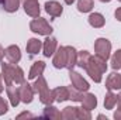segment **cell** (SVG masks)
I'll use <instances>...</instances> for the list:
<instances>
[{
  "mask_svg": "<svg viewBox=\"0 0 121 120\" xmlns=\"http://www.w3.org/2000/svg\"><path fill=\"white\" fill-rule=\"evenodd\" d=\"M1 76L4 79L6 85H11V83H23L24 82V71L16 65V64H1Z\"/></svg>",
  "mask_w": 121,
  "mask_h": 120,
  "instance_id": "1",
  "label": "cell"
},
{
  "mask_svg": "<svg viewBox=\"0 0 121 120\" xmlns=\"http://www.w3.org/2000/svg\"><path fill=\"white\" fill-rule=\"evenodd\" d=\"M83 69L89 74V76H90L94 82L99 83L103 79V74L107 71V64H106V61L101 60L100 57H97V55L93 57L91 55L90 60L87 61V64H86V66Z\"/></svg>",
  "mask_w": 121,
  "mask_h": 120,
  "instance_id": "2",
  "label": "cell"
},
{
  "mask_svg": "<svg viewBox=\"0 0 121 120\" xmlns=\"http://www.w3.org/2000/svg\"><path fill=\"white\" fill-rule=\"evenodd\" d=\"M32 88H34V92H37V93L39 95V100H41V103H44L45 106H47V105H52V102L55 100V97H54V92L48 88L47 81H45V78H44L42 75L37 78V81L34 82Z\"/></svg>",
  "mask_w": 121,
  "mask_h": 120,
  "instance_id": "3",
  "label": "cell"
},
{
  "mask_svg": "<svg viewBox=\"0 0 121 120\" xmlns=\"http://www.w3.org/2000/svg\"><path fill=\"white\" fill-rule=\"evenodd\" d=\"M30 30L38 35H51L52 27L48 24V21L42 17H35L30 23Z\"/></svg>",
  "mask_w": 121,
  "mask_h": 120,
  "instance_id": "4",
  "label": "cell"
},
{
  "mask_svg": "<svg viewBox=\"0 0 121 120\" xmlns=\"http://www.w3.org/2000/svg\"><path fill=\"white\" fill-rule=\"evenodd\" d=\"M94 52L101 60L107 61L110 58V52H111V42L107 38H97L94 41Z\"/></svg>",
  "mask_w": 121,
  "mask_h": 120,
  "instance_id": "5",
  "label": "cell"
},
{
  "mask_svg": "<svg viewBox=\"0 0 121 120\" xmlns=\"http://www.w3.org/2000/svg\"><path fill=\"white\" fill-rule=\"evenodd\" d=\"M69 79H70V82H72V86H73L75 89L80 90V92H87L89 88H90L89 82H87L79 72H76V71H73V69H69Z\"/></svg>",
  "mask_w": 121,
  "mask_h": 120,
  "instance_id": "6",
  "label": "cell"
},
{
  "mask_svg": "<svg viewBox=\"0 0 121 120\" xmlns=\"http://www.w3.org/2000/svg\"><path fill=\"white\" fill-rule=\"evenodd\" d=\"M52 64L58 69H62V68H66L68 66V50H66V47H59L55 51Z\"/></svg>",
  "mask_w": 121,
  "mask_h": 120,
  "instance_id": "7",
  "label": "cell"
},
{
  "mask_svg": "<svg viewBox=\"0 0 121 120\" xmlns=\"http://www.w3.org/2000/svg\"><path fill=\"white\" fill-rule=\"evenodd\" d=\"M23 7H24V11L30 16V17H39V3L38 0H23Z\"/></svg>",
  "mask_w": 121,
  "mask_h": 120,
  "instance_id": "8",
  "label": "cell"
},
{
  "mask_svg": "<svg viewBox=\"0 0 121 120\" xmlns=\"http://www.w3.org/2000/svg\"><path fill=\"white\" fill-rule=\"evenodd\" d=\"M6 90H7V96H9V100H10L11 106L13 107L18 106V103L21 102V99H20V86H16L14 83L6 85Z\"/></svg>",
  "mask_w": 121,
  "mask_h": 120,
  "instance_id": "9",
  "label": "cell"
},
{
  "mask_svg": "<svg viewBox=\"0 0 121 120\" xmlns=\"http://www.w3.org/2000/svg\"><path fill=\"white\" fill-rule=\"evenodd\" d=\"M20 99L24 103H31L34 99V88H32V85H30L26 81L20 86Z\"/></svg>",
  "mask_w": 121,
  "mask_h": 120,
  "instance_id": "10",
  "label": "cell"
},
{
  "mask_svg": "<svg viewBox=\"0 0 121 120\" xmlns=\"http://www.w3.org/2000/svg\"><path fill=\"white\" fill-rule=\"evenodd\" d=\"M56 47H58V41L55 37H51V35H47L44 44H42V50H44V55L45 57H51L55 54L56 51Z\"/></svg>",
  "mask_w": 121,
  "mask_h": 120,
  "instance_id": "11",
  "label": "cell"
},
{
  "mask_svg": "<svg viewBox=\"0 0 121 120\" xmlns=\"http://www.w3.org/2000/svg\"><path fill=\"white\" fill-rule=\"evenodd\" d=\"M4 57L11 64H18L20 60H21V52H20L18 45H10V47H7L4 50Z\"/></svg>",
  "mask_w": 121,
  "mask_h": 120,
  "instance_id": "12",
  "label": "cell"
},
{
  "mask_svg": "<svg viewBox=\"0 0 121 120\" xmlns=\"http://www.w3.org/2000/svg\"><path fill=\"white\" fill-rule=\"evenodd\" d=\"M106 88L108 90H117L121 89V75L118 72H113L107 76L106 79Z\"/></svg>",
  "mask_w": 121,
  "mask_h": 120,
  "instance_id": "13",
  "label": "cell"
},
{
  "mask_svg": "<svg viewBox=\"0 0 121 120\" xmlns=\"http://www.w3.org/2000/svg\"><path fill=\"white\" fill-rule=\"evenodd\" d=\"M45 11L51 16V17H59L63 11V7L62 4L55 1V0H51V1H47L45 3Z\"/></svg>",
  "mask_w": 121,
  "mask_h": 120,
  "instance_id": "14",
  "label": "cell"
},
{
  "mask_svg": "<svg viewBox=\"0 0 121 120\" xmlns=\"http://www.w3.org/2000/svg\"><path fill=\"white\" fill-rule=\"evenodd\" d=\"M44 71H45V62L44 61H35L30 69L28 79H37L38 76H41L44 74Z\"/></svg>",
  "mask_w": 121,
  "mask_h": 120,
  "instance_id": "15",
  "label": "cell"
},
{
  "mask_svg": "<svg viewBox=\"0 0 121 120\" xmlns=\"http://www.w3.org/2000/svg\"><path fill=\"white\" fill-rule=\"evenodd\" d=\"M42 117L49 119V120H59V119H62V113H60L55 106H52V105H47V107L44 109Z\"/></svg>",
  "mask_w": 121,
  "mask_h": 120,
  "instance_id": "16",
  "label": "cell"
},
{
  "mask_svg": "<svg viewBox=\"0 0 121 120\" xmlns=\"http://www.w3.org/2000/svg\"><path fill=\"white\" fill-rule=\"evenodd\" d=\"M97 106V99L93 93H85L83 99H82V107L87 109V110H93Z\"/></svg>",
  "mask_w": 121,
  "mask_h": 120,
  "instance_id": "17",
  "label": "cell"
},
{
  "mask_svg": "<svg viewBox=\"0 0 121 120\" xmlns=\"http://www.w3.org/2000/svg\"><path fill=\"white\" fill-rule=\"evenodd\" d=\"M41 48H42V42H41V40H38V38H30L28 42H27V47H26L27 52L31 54V55L38 54V52L41 51Z\"/></svg>",
  "mask_w": 121,
  "mask_h": 120,
  "instance_id": "18",
  "label": "cell"
},
{
  "mask_svg": "<svg viewBox=\"0 0 121 120\" xmlns=\"http://www.w3.org/2000/svg\"><path fill=\"white\" fill-rule=\"evenodd\" d=\"M106 23V18L101 13H91L89 16V24L94 28H101Z\"/></svg>",
  "mask_w": 121,
  "mask_h": 120,
  "instance_id": "19",
  "label": "cell"
},
{
  "mask_svg": "<svg viewBox=\"0 0 121 120\" xmlns=\"http://www.w3.org/2000/svg\"><path fill=\"white\" fill-rule=\"evenodd\" d=\"M52 92H54V97H55V100L59 102V103H62V102H65V100L69 99V88H66V86L55 88Z\"/></svg>",
  "mask_w": 121,
  "mask_h": 120,
  "instance_id": "20",
  "label": "cell"
},
{
  "mask_svg": "<svg viewBox=\"0 0 121 120\" xmlns=\"http://www.w3.org/2000/svg\"><path fill=\"white\" fill-rule=\"evenodd\" d=\"M68 50V69H73V66L76 65V61H78V51L72 47V45H68L66 47Z\"/></svg>",
  "mask_w": 121,
  "mask_h": 120,
  "instance_id": "21",
  "label": "cell"
},
{
  "mask_svg": "<svg viewBox=\"0 0 121 120\" xmlns=\"http://www.w3.org/2000/svg\"><path fill=\"white\" fill-rule=\"evenodd\" d=\"M3 9L7 13H16L20 7V0H1Z\"/></svg>",
  "mask_w": 121,
  "mask_h": 120,
  "instance_id": "22",
  "label": "cell"
},
{
  "mask_svg": "<svg viewBox=\"0 0 121 120\" xmlns=\"http://www.w3.org/2000/svg\"><path fill=\"white\" fill-rule=\"evenodd\" d=\"M117 103V95L113 93V90H108L106 93V97H104V107L107 110H111Z\"/></svg>",
  "mask_w": 121,
  "mask_h": 120,
  "instance_id": "23",
  "label": "cell"
},
{
  "mask_svg": "<svg viewBox=\"0 0 121 120\" xmlns=\"http://www.w3.org/2000/svg\"><path fill=\"white\" fill-rule=\"evenodd\" d=\"M62 119L75 120L78 119V107L76 106H68L62 110Z\"/></svg>",
  "mask_w": 121,
  "mask_h": 120,
  "instance_id": "24",
  "label": "cell"
},
{
  "mask_svg": "<svg viewBox=\"0 0 121 120\" xmlns=\"http://www.w3.org/2000/svg\"><path fill=\"white\" fill-rule=\"evenodd\" d=\"M93 7H94L93 0H79L78 1V10L80 13H89V11H91Z\"/></svg>",
  "mask_w": 121,
  "mask_h": 120,
  "instance_id": "25",
  "label": "cell"
},
{
  "mask_svg": "<svg viewBox=\"0 0 121 120\" xmlns=\"http://www.w3.org/2000/svg\"><path fill=\"white\" fill-rule=\"evenodd\" d=\"M90 52L89 51H80V52H78V61H76V65L78 66H80V68H85L86 66V64H87V61L90 60Z\"/></svg>",
  "mask_w": 121,
  "mask_h": 120,
  "instance_id": "26",
  "label": "cell"
},
{
  "mask_svg": "<svg viewBox=\"0 0 121 120\" xmlns=\"http://www.w3.org/2000/svg\"><path fill=\"white\" fill-rule=\"evenodd\" d=\"M83 95H85V93L80 92V90L75 89V88H69V99L73 100V102H82Z\"/></svg>",
  "mask_w": 121,
  "mask_h": 120,
  "instance_id": "27",
  "label": "cell"
},
{
  "mask_svg": "<svg viewBox=\"0 0 121 120\" xmlns=\"http://www.w3.org/2000/svg\"><path fill=\"white\" fill-rule=\"evenodd\" d=\"M111 68L113 69H120L121 68V50L116 51L114 55L111 57Z\"/></svg>",
  "mask_w": 121,
  "mask_h": 120,
  "instance_id": "28",
  "label": "cell"
},
{
  "mask_svg": "<svg viewBox=\"0 0 121 120\" xmlns=\"http://www.w3.org/2000/svg\"><path fill=\"white\" fill-rule=\"evenodd\" d=\"M78 119H80V120H90L91 119L90 110L83 109V107H78Z\"/></svg>",
  "mask_w": 121,
  "mask_h": 120,
  "instance_id": "29",
  "label": "cell"
},
{
  "mask_svg": "<svg viewBox=\"0 0 121 120\" xmlns=\"http://www.w3.org/2000/svg\"><path fill=\"white\" fill-rule=\"evenodd\" d=\"M7 110H9V103L6 102L4 97L0 96V116H3L4 113H7Z\"/></svg>",
  "mask_w": 121,
  "mask_h": 120,
  "instance_id": "30",
  "label": "cell"
},
{
  "mask_svg": "<svg viewBox=\"0 0 121 120\" xmlns=\"http://www.w3.org/2000/svg\"><path fill=\"white\" fill-rule=\"evenodd\" d=\"M24 117H30V119H32L34 115H31V113H28V112H23V113H20V115L17 116V119H24Z\"/></svg>",
  "mask_w": 121,
  "mask_h": 120,
  "instance_id": "31",
  "label": "cell"
},
{
  "mask_svg": "<svg viewBox=\"0 0 121 120\" xmlns=\"http://www.w3.org/2000/svg\"><path fill=\"white\" fill-rule=\"evenodd\" d=\"M114 17H116L118 21H121V7H118V9L114 11Z\"/></svg>",
  "mask_w": 121,
  "mask_h": 120,
  "instance_id": "32",
  "label": "cell"
},
{
  "mask_svg": "<svg viewBox=\"0 0 121 120\" xmlns=\"http://www.w3.org/2000/svg\"><path fill=\"white\" fill-rule=\"evenodd\" d=\"M114 119L116 120H121V107H118L114 113Z\"/></svg>",
  "mask_w": 121,
  "mask_h": 120,
  "instance_id": "33",
  "label": "cell"
},
{
  "mask_svg": "<svg viewBox=\"0 0 121 120\" xmlns=\"http://www.w3.org/2000/svg\"><path fill=\"white\" fill-rule=\"evenodd\" d=\"M3 57H4V50H3V47L0 45V62H1V60H3Z\"/></svg>",
  "mask_w": 121,
  "mask_h": 120,
  "instance_id": "34",
  "label": "cell"
},
{
  "mask_svg": "<svg viewBox=\"0 0 121 120\" xmlns=\"http://www.w3.org/2000/svg\"><path fill=\"white\" fill-rule=\"evenodd\" d=\"M1 79H3V76L0 75V93H1L3 90H4V86H3V81H1Z\"/></svg>",
  "mask_w": 121,
  "mask_h": 120,
  "instance_id": "35",
  "label": "cell"
},
{
  "mask_svg": "<svg viewBox=\"0 0 121 120\" xmlns=\"http://www.w3.org/2000/svg\"><path fill=\"white\" fill-rule=\"evenodd\" d=\"M117 103H118V107H121V93L117 95Z\"/></svg>",
  "mask_w": 121,
  "mask_h": 120,
  "instance_id": "36",
  "label": "cell"
},
{
  "mask_svg": "<svg viewBox=\"0 0 121 120\" xmlns=\"http://www.w3.org/2000/svg\"><path fill=\"white\" fill-rule=\"evenodd\" d=\"M73 1H75V0H65L66 4H73Z\"/></svg>",
  "mask_w": 121,
  "mask_h": 120,
  "instance_id": "37",
  "label": "cell"
},
{
  "mask_svg": "<svg viewBox=\"0 0 121 120\" xmlns=\"http://www.w3.org/2000/svg\"><path fill=\"white\" fill-rule=\"evenodd\" d=\"M100 1H103V3H108V1H111V0H100Z\"/></svg>",
  "mask_w": 121,
  "mask_h": 120,
  "instance_id": "38",
  "label": "cell"
},
{
  "mask_svg": "<svg viewBox=\"0 0 121 120\" xmlns=\"http://www.w3.org/2000/svg\"><path fill=\"white\" fill-rule=\"evenodd\" d=\"M0 3H1V0H0Z\"/></svg>",
  "mask_w": 121,
  "mask_h": 120,
  "instance_id": "39",
  "label": "cell"
},
{
  "mask_svg": "<svg viewBox=\"0 0 121 120\" xmlns=\"http://www.w3.org/2000/svg\"><path fill=\"white\" fill-rule=\"evenodd\" d=\"M118 1H121V0H118Z\"/></svg>",
  "mask_w": 121,
  "mask_h": 120,
  "instance_id": "40",
  "label": "cell"
}]
</instances>
